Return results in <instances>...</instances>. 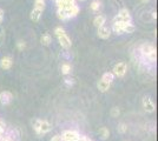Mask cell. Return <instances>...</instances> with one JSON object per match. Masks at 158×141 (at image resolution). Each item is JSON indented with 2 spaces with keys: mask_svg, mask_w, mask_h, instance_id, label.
I'll return each instance as SVG.
<instances>
[{
  "mask_svg": "<svg viewBox=\"0 0 158 141\" xmlns=\"http://www.w3.org/2000/svg\"><path fill=\"white\" fill-rule=\"evenodd\" d=\"M116 21H123V22H132V17L130 14V11L127 8H122L118 12V14L113 18L112 22H116Z\"/></svg>",
  "mask_w": 158,
  "mask_h": 141,
  "instance_id": "cell-1",
  "label": "cell"
},
{
  "mask_svg": "<svg viewBox=\"0 0 158 141\" xmlns=\"http://www.w3.org/2000/svg\"><path fill=\"white\" fill-rule=\"evenodd\" d=\"M126 72H127V65L124 61H120L118 64H116L114 67H113V71H112L113 75L118 76V78H124Z\"/></svg>",
  "mask_w": 158,
  "mask_h": 141,
  "instance_id": "cell-2",
  "label": "cell"
},
{
  "mask_svg": "<svg viewBox=\"0 0 158 141\" xmlns=\"http://www.w3.org/2000/svg\"><path fill=\"white\" fill-rule=\"evenodd\" d=\"M142 105H143V108L146 113H153L156 111V105L150 96H144L142 100Z\"/></svg>",
  "mask_w": 158,
  "mask_h": 141,
  "instance_id": "cell-3",
  "label": "cell"
},
{
  "mask_svg": "<svg viewBox=\"0 0 158 141\" xmlns=\"http://www.w3.org/2000/svg\"><path fill=\"white\" fill-rule=\"evenodd\" d=\"M63 141H79L80 139V134L77 131H65L61 134Z\"/></svg>",
  "mask_w": 158,
  "mask_h": 141,
  "instance_id": "cell-4",
  "label": "cell"
},
{
  "mask_svg": "<svg viewBox=\"0 0 158 141\" xmlns=\"http://www.w3.org/2000/svg\"><path fill=\"white\" fill-rule=\"evenodd\" d=\"M12 99H13V95H12V93H11L10 91H2V92L0 93V102H1V105H4V106L10 105Z\"/></svg>",
  "mask_w": 158,
  "mask_h": 141,
  "instance_id": "cell-5",
  "label": "cell"
},
{
  "mask_svg": "<svg viewBox=\"0 0 158 141\" xmlns=\"http://www.w3.org/2000/svg\"><path fill=\"white\" fill-rule=\"evenodd\" d=\"M58 41H59V45L63 48H65V49H69L70 47L72 46V41H71V38L67 35V34H63V35H60L58 37Z\"/></svg>",
  "mask_w": 158,
  "mask_h": 141,
  "instance_id": "cell-6",
  "label": "cell"
},
{
  "mask_svg": "<svg viewBox=\"0 0 158 141\" xmlns=\"http://www.w3.org/2000/svg\"><path fill=\"white\" fill-rule=\"evenodd\" d=\"M13 66V60H12V58L11 57H4V58H1V60H0V68L1 69H4V71H8V69H11Z\"/></svg>",
  "mask_w": 158,
  "mask_h": 141,
  "instance_id": "cell-7",
  "label": "cell"
},
{
  "mask_svg": "<svg viewBox=\"0 0 158 141\" xmlns=\"http://www.w3.org/2000/svg\"><path fill=\"white\" fill-rule=\"evenodd\" d=\"M140 53H142V55L143 57H148L149 54H151L153 51H156V48H155V46L153 45H151V44H149V42H144V44H142V46H140Z\"/></svg>",
  "mask_w": 158,
  "mask_h": 141,
  "instance_id": "cell-8",
  "label": "cell"
},
{
  "mask_svg": "<svg viewBox=\"0 0 158 141\" xmlns=\"http://www.w3.org/2000/svg\"><path fill=\"white\" fill-rule=\"evenodd\" d=\"M97 34H98V37L100 38V39L106 40V39H109V38L111 37V29L104 25V26H102V27H98Z\"/></svg>",
  "mask_w": 158,
  "mask_h": 141,
  "instance_id": "cell-9",
  "label": "cell"
},
{
  "mask_svg": "<svg viewBox=\"0 0 158 141\" xmlns=\"http://www.w3.org/2000/svg\"><path fill=\"white\" fill-rule=\"evenodd\" d=\"M79 11H80V8H79V6L77 4H76V5H72V6L69 7V8H66L65 12H66V15H67V19H71V18L77 17L79 14Z\"/></svg>",
  "mask_w": 158,
  "mask_h": 141,
  "instance_id": "cell-10",
  "label": "cell"
},
{
  "mask_svg": "<svg viewBox=\"0 0 158 141\" xmlns=\"http://www.w3.org/2000/svg\"><path fill=\"white\" fill-rule=\"evenodd\" d=\"M52 129V125L48 122L47 120H41L40 122V131H39V135H45L47 134Z\"/></svg>",
  "mask_w": 158,
  "mask_h": 141,
  "instance_id": "cell-11",
  "label": "cell"
},
{
  "mask_svg": "<svg viewBox=\"0 0 158 141\" xmlns=\"http://www.w3.org/2000/svg\"><path fill=\"white\" fill-rule=\"evenodd\" d=\"M124 24H126V22H123V21H116V22H113L112 24V32L116 33L117 35L124 34V31H123Z\"/></svg>",
  "mask_w": 158,
  "mask_h": 141,
  "instance_id": "cell-12",
  "label": "cell"
},
{
  "mask_svg": "<svg viewBox=\"0 0 158 141\" xmlns=\"http://www.w3.org/2000/svg\"><path fill=\"white\" fill-rule=\"evenodd\" d=\"M41 14H43V11H40L38 8H34L33 7V10L31 11V13H30V19L33 22H38L40 20V18H41Z\"/></svg>",
  "mask_w": 158,
  "mask_h": 141,
  "instance_id": "cell-13",
  "label": "cell"
},
{
  "mask_svg": "<svg viewBox=\"0 0 158 141\" xmlns=\"http://www.w3.org/2000/svg\"><path fill=\"white\" fill-rule=\"evenodd\" d=\"M110 87H111V84H110V82H106V81H104V80H102V79L97 82V88L99 89V92H102V93L107 92V91L110 89Z\"/></svg>",
  "mask_w": 158,
  "mask_h": 141,
  "instance_id": "cell-14",
  "label": "cell"
},
{
  "mask_svg": "<svg viewBox=\"0 0 158 141\" xmlns=\"http://www.w3.org/2000/svg\"><path fill=\"white\" fill-rule=\"evenodd\" d=\"M105 22H106V17L104 15V14H98V15L93 19V25L97 27V28H98V27L104 26Z\"/></svg>",
  "mask_w": 158,
  "mask_h": 141,
  "instance_id": "cell-15",
  "label": "cell"
},
{
  "mask_svg": "<svg viewBox=\"0 0 158 141\" xmlns=\"http://www.w3.org/2000/svg\"><path fill=\"white\" fill-rule=\"evenodd\" d=\"M40 42H41L43 46H48V45H51V42H52V37H51V34L50 33L43 34V35L40 37Z\"/></svg>",
  "mask_w": 158,
  "mask_h": 141,
  "instance_id": "cell-16",
  "label": "cell"
},
{
  "mask_svg": "<svg viewBox=\"0 0 158 141\" xmlns=\"http://www.w3.org/2000/svg\"><path fill=\"white\" fill-rule=\"evenodd\" d=\"M99 136H100V139H102V140H106V139H109V136H110V131H109V128L107 127H100L99 128Z\"/></svg>",
  "mask_w": 158,
  "mask_h": 141,
  "instance_id": "cell-17",
  "label": "cell"
},
{
  "mask_svg": "<svg viewBox=\"0 0 158 141\" xmlns=\"http://www.w3.org/2000/svg\"><path fill=\"white\" fill-rule=\"evenodd\" d=\"M123 31H124V33L131 34V33H133V32L136 31V26H135L132 22H126V24H124Z\"/></svg>",
  "mask_w": 158,
  "mask_h": 141,
  "instance_id": "cell-18",
  "label": "cell"
},
{
  "mask_svg": "<svg viewBox=\"0 0 158 141\" xmlns=\"http://www.w3.org/2000/svg\"><path fill=\"white\" fill-rule=\"evenodd\" d=\"M90 8L92 10L93 12H98L99 10L102 8V1L100 0H92L90 4Z\"/></svg>",
  "mask_w": 158,
  "mask_h": 141,
  "instance_id": "cell-19",
  "label": "cell"
},
{
  "mask_svg": "<svg viewBox=\"0 0 158 141\" xmlns=\"http://www.w3.org/2000/svg\"><path fill=\"white\" fill-rule=\"evenodd\" d=\"M102 80L106 81V82H110V84H112L113 82V80H114V75H113V73L112 72H105V73L103 74V76H102Z\"/></svg>",
  "mask_w": 158,
  "mask_h": 141,
  "instance_id": "cell-20",
  "label": "cell"
},
{
  "mask_svg": "<svg viewBox=\"0 0 158 141\" xmlns=\"http://www.w3.org/2000/svg\"><path fill=\"white\" fill-rule=\"evenodd\" d=\"M72 72V66L70 64H63L61 65V73L64 75H69Z\"/></svg>",
  "mask_w": 158,
  "mask_h": 141,
  "instance_id": "cell-21",
  "label": "cell"
},
{
  "mask_svg": "<svg viewBox=\"0 0 158 141\" xmlns=\"http://www.w3.org/2000/svg\"><path fill=\"white\" fill-rule=\"evenodd\" d=\"M45 7H46L45 0H34V8H38V10L44 12Z\"/></svg>",
  "mask_w": 158,
  "mask_h": 141,
  "instance_id": "cell-22",
  "label": "cell"
},
{
  "mask_svg": "<svg viewBox=\"0 0 158 141\" xmlns=\"http://www.w3.org/2000/svg\"><path fill=\"white\" fill-rule=\"evenodd\" d=\"M57 17H58V19L61 21L69 20V19H67V15H66L65 10H59V8H57Z\"/></svg>",
  "mask_w": 158,
  "mask_h": 141,
  "instance_id": "cell-23",
  "label": "cell"
},
{
  "mask_svg": "<svg viewBox=\"0 0 158 141\" xmlns=\"http://www.w3.org/2000/svg\"><path fill=\"white\" fill-rule=\"evenodd\" d=\"M146 59L149 60V62H151V64H155V62L157 61V51H153L151 54H149V55L146 57Z\"/></svg>",
  "mask_w": 158,
  "mask_h": 141,
  "instance_id": "cell-24",
  "label": "cell"
},
{
  "mask_svg": "<svg viewBox=\"0 0 158 141\" xmlns=\"http://www.w3.org/2000/svg\"><path fill=\"white\" fill-rule=\"evenodd\" d=\"M40 122H41V119H35L33 121V129L35 131V133L39 135V131H40Z\"/></svg>",
  "mask_w": 158,
  "mask_h": 141,
  "instance_id": "cell-25",
  "label": "cell"
},
{
  "mask_svg": "<svg viewBox=\"0 0 158 141\" xmlns=\"http://www.w3.org/2000/svg\"><path fill=\"white\" fill-rule=\"evenodd\" d=\"M117 131H118V133H120V134H124V133L127 132V126H126L124 122H122V123H119L118 125Z\"/></svg>",
  "mask_w": 158,
  "mask_h": 141,
  "instance_id": "cell-26",
  "label": "cell"
},
{
  "mask_svg": "<svg viewBox=\"0 0 158 141\" xmlns=\"http://www.w3.org/2000/svg\"><path fill=\"white\" fill-rule=\"evenodd\" d=\"M110 114H111L112 118H118V115L120 114V111H119L118 107H112Z\"/></svg>",
  "mask_w": 158,
  "mask_h": 141,
  "instance_id": "cell-27",
  "label": "cell"
},
{
  "mask_svg": "<svg viewBox=\"0 0 158 141\" xmlns=\"http://www.w3.org/2000/svg\"><path fill=\"white\" fill-rule=\"evenodd\" d=\"M66 32H65V29L63 28V27H57L56 29H54V34L57 35V38L58 37H60V35H63V34H65Z\"/></svg>",
  "mask_w": 158,
  "mask_h": 141,
  "instance_id": "cell-28",
  "label": "cell"
},
{
  "mask_svg": "<svg viewBox=\"0 0 158 141\" xmlns=\"http://www.w3.org/2000/svg\"><path fill=\"white\" fill-rule=\"evenodd\" d=\"M56 5H57V8L59 10H66V5L63 0H56Z\"/></svg>",
  "mask_w": 158,
  "mask_h": 141,
  "instance_id": "cell-29",
  "label": "cell"
},
{
  "mask_svg": "<svg viewBox=\"0 0 158 141\" xmlns=\"http://www.w3.org/2000/svg\"><path fill=\"white\" fill-rule=\"evenodd\" d=\"M17 47H18V49H19V51H24V49L26 48V44H25V41L19 40L18 42H17Z\"/></svg>",
  "mask_w": 158,
  "mask_h": 141,
  "instance_id": "cell-30",
  "label": "cell"
},
{
  "mask_svg": "<svg viewBox=\"0 0 158 141\" xmlns=\"http://www.w3.org/2000/svg\"><path fill=\"white\" fill-rule=\"evenodd\" d=\"M63 1L65 2L66 8H69V7H71L72 5H76V4H77V0H63Z\"/></svg>",
  "mask_w": 158,
  "mask_h": 141,
  "instance_id": "cell-31",
  "label": "cell"
},
{
  "mask_svg": "<svg viewBox=\"0 0 158 141\" xmlns=\"http://www.w3.org/2000/svg\"><path fill=\"white\" fill-rule=\"evenodd\" d=\"M51 141H63V138H61V135L56 134L54 136H52V139H51Z\"/></svg>",
  "mask_w": 158,
  "mask_h": 141,
  "instance_id": "cell-32",
  "label": "cell"
},
{
  "mask_svg": "<svg viewBox=\"0 0 158 141\" xmlns=\"http://www.w3.org/2000/svg\"><path fill=\"white\" fill-rule=\"evenodd\" d=\"M0 141H13L11 136H1L0 138Z\"/></svg>",
  "mask_w": 158,
  "mask_h": 141,
  "instance_id": "cell-33",
  "label": "cell"
},
{
  "mask_svg": "<svg viewBox=\"0 0 158 141\" xmlns=\"http://www.w3.org/2000/svg\"><path fill=\"white\" fill-rule=\"evenodd\" d=\"M79 141H93V140L92 139H90V138H87V136H80Z\"/></svg>",
  "mask_w": 158,
  "mask_h": 141,
  "instance_id": "cell-34",
  "label": "cell"
},
{
  "mask_svg": "<svg viewBox=\"0 0 158 141\" xmlns=\"http://www.w3.org/2000/svg\"><path fill=\"white\" fill-rule=\"evenodd\" d=\"M2 20H4V10L0 8V24L2 22Z\"/></svg>",
  "mask_w": 158,
  "mask_h": 141,
  "instance_id": "cell-35",
  "label": "cell"
},
{
  "mask_svg": "<svg viewBox=\"0 0 158 141\" xmlns=\"http://www.w3.org/2000/svg\"><path fill=\"white\" fill-rule=\"evenodd\" d=\"M65 84H66V85H73L72 79H69V78H66V79H65Z\"/></svg>",
  "mask_w": 158,
  "mask_h": 141,
  "instance_id": "cell-36",
  "label": "cell"
},
{
  "mask_svg": "<svg viewBox=\"0 0 158 141\" xmlns=\"http://www.w3.org/2000/svg\"><path fill=\"white\" fill-rule=\"evenodd\" d=\"M140 1H142V2H143V4H146V2H149V1H150V0H140Z\"/></svg>",
  "mask_w": 158,
  "mask_h": 141,
  "instance_id": "cell-37",
  "label": "cell"
},
{
  "mask_svg": "<svg viewBox=\"0 0 158 141\" xmlns=\"http://www.w3.org/2000/svg\"><path fill=\"white\" fill-rule=\"evenodd\" d=\"M78 1H85V0H78Z\"/></svg>",
  "mask_w": 158,
  "mask_h": 141,
  "instance_id": "cell-38",
  "label": "cell"
},
{
  "mask_svg": "<svg viewBox=\"0 0 158 141\" xmlns=\"http://www.w3.org/2000/svg\"><path fill=\"white\" fill-rule=\"evenodd\" d=\"M0 138H1V136H0Z\"/></svg>",
  "mask_w": 158,
  "mask_h": 141,
  "instance_id": "cell-39",
  "label": "cell"
}]
</instances>
